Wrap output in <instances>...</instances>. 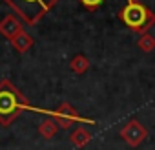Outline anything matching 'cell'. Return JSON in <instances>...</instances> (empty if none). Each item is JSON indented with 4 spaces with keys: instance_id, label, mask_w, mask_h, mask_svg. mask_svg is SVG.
<instances>
[{
    "instance_id": "6da1fadb",
    "label": "cell",
    "mask_w": 155,
    "mask_h": 150,
    "mask_svg": "<svg viewBox=\"0 0 155 150\" xmlns=\"http://www.w3.org/2000/svg\"><path fill=\"white\" fill-rule=\"evenodd\" d=\"M24 110L33 112V106L29 104L26 95L9 79H2L0 81V124L9 126Z\"/></svg>"
},
{
    "instance_id": "7a4b0ae2",
    "label": "cell",
    "mask_w": 155,
    "mask_h": 150,
    "mask_svg": "<svg viewBox=\"0 0 155 150\" xmlns=\"http://www.w3.org/2000/svg\"><path fill=\"white\" fill-rule=\"evenodd\" d=\"M117 17L128 29L139 35L148 33V29L155 24V13L139 0H128Z\"/></svg>"
},
{
    "instance_id": "3957f363",
    "label": "cell",
    "mask_w": 155,
    "mask_h": 150,
    "mask_svg": "<svg viewBox=\"0 0 155 150\" xmlns=\"http://www.w3.org/2000/svg\"><path fill=\"white\" fill-rule=\"evenodd\" d=\"M2 2H6L20 17L22 22H26L28 26H35L60 0H2Z\"/></svg>"
},
{
    "instance_id": "277c9868",
    "label": "cell",
    "mask_w": 155,
    "mask_h": 150,
    "mask_svg": "<svg viewBox=\"0 0 155 150\" xmlns=\"http://www.w3.org/2000/svg\"><path fill=\"white\" fill-rule=\"evenodd\" d=\"M33 112H38V114H46L48 117H53L57 121V124L62 128V130H68L71 128L75 123H90L93 124L91 119H84L79 112H77L69 103H60V106L57 110H44V108H33Z\"/></svg>"
},
{
    "instance_id": "5b68a950",
    "label": "cell",
    "mask_w": 155,
    "mask_h": 150,
    "mask_svg": "<svg viewBox=\"0 0 155 150\" xmlns=\"http://www.w3.org/2000/svg\"><path fill=\"white\" fill-rule=\"evenodd\" d=\"M119 135L124 139V143H128L130 146H139L146 137H148V130L146 126L137 121V119H130L120 130H119Z\"/></svg>"
},
{
    "instance_id": "8992f818",
    "label": "cell",
    "mask_w": 155,
    "mask_h": 150,
    "mask_svg": "<svg viewBox=\"0 0 155 150\" xmlns=\"http://www.w3.org/2000/svg\"><path fill=\"white\" fill-rule=\"evenodd\" d=\"M22 31H24V26H22V20L17 15H8V17H4L0 20V35L6 37L9 42L17 35H20Z\"/></svg>"
},
{
    "instance_id": "52a82bcc",
    "label": "cell",
    "mask_w": 155,
    "mask_h": 150,
    "mask_svg": "<svg viewBox=\"0 0 155 150\" xmlns=\"http://www.w3.org/2000/svg\"><path fill=\"white\" fill-rule=\"evenodd\" d=\"M69 141H71L77 148H84V146L90 145V141H91V134H90L84 126H77V128L71 132Z\"/></svg>"
},
{
    "instance_id": "ba28073f",
    "label": "cell",
    "mask_w": 155,
    "mask_h": 150,
    "mask_svg": "<svg viewBox=\"0 0 155 150\" xmlns=\"http://www.w3.org/2000/svg\"><path fill=\"white\" fill-rule=\"evenodd\" d=\"M58 128H60V126L57 124V121H55L53 117H48V119H44V121L38 124V134H40L44 139H51V137L57 135Z\"/></svg>"
},
{
    "instance_id": "9c48e42d",
    "label": "cell",
    "mask_w": 155,
    "mask_h": 150,
    "mask_svg": "<svg viewBox=\"0 0 155 150\" xmlns=\"http://www.w3.org/2000/svg\"><path fill=\"white\" fill-rule=\"evenodd\" d=\"M69 68H71V71H73V73L82 75V73H86V71L90 70V60H88V57H86V55L79 53V55H75V57L69 60Z\"/></svg>"
},
{
    "instance_id": "30bf717a",
    "label": "cell",
    "mask_w": 155,
    "mask_h": 150,
    "mask_svg": "<svg viewBox=\"0 0 155 150\" xmlns=\"http://www.w3.org/2000/svg\"><path fill=\"white\" fill-rule=\"evenodd\" d=\"M11 44H13V48H15L18 53H26V51L33 46V37H31L29 33L22 31L20 35H17V37L11 40Z\"/></svg>"
},
{
    "instance_id": "8fae6325",
    "label": "cell",
    "mask_w": 155,
    "mask_h": 150,
    "mask_svg": "<svg viewBox=\"0 0 155 150\" xmlns=\"http://www.w3.org/2000/svg\"><path fill=\"white\" fill-rule=\"evenodd\" d=\"M137 46H139L140 51L150 53V51L155 49V37L150 35V33H144V35H140V39L137 40Z\"/></svg>"
},
{
    "instance_id": "7c38bea8",
    "label": "cell",
    "mask_w": 155,
    "mask_h": 150,
    "mask_svg": "<svg viewBox=\"0 0 155 150\" xmlns=\"http://www.w3.org/2000/svg\"><path fill=\"white\" fill-rule=\"evenodd\" d=\"M79 2H81V6L86 8L88 11H95V9H99V8L106 2V0H79Z\"/></svg>"
}]
</instances>
